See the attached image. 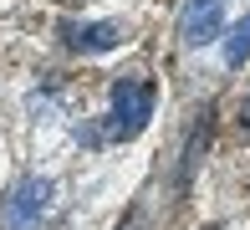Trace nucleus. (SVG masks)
<instances>
[{"mask_svg":"<svg viewBox=\"0 0 250 230\" xmlns=\"http://www.w3.org/2000/svg\"><path fill=\"white\" fill-rule=\"evenodd\" d=\"M153 118V82L148 77H118L112 82V138H138Z\"/></svg>","mask_w":250,"mask_h":230,"instance_id":"obj_1","label":"nucleus"},{"mask_svg":"<svg viewBox=\"0 0 250 230\" xmlns=\"http://www.w3.org/2000/svg\"><path fill=\"white\" fill-rule=\"evenodd\" d=\"M51 210V179L26 174L10 184V194L0 200V230H36Z\"/></svg>","mask_w":250,"mask_h":230,"instance_id":"obj_2","label":"nucleus"},{"mask_svg":"<svg viewBox=\"0 0 250 230\" xmlns=\"http://www.w3.org/2000/svg\"><path fill=\"white\" fill-rule=\"evenodd\" d=\"M220 26H225V0H184V10H179V41L184 46L214 41Z\"/></svg>","mask_w":250,"mask_h":230,"instance_id":"obj_3","label":"nucleus"},{"mask_svg":"<svg viewBox=\"0 0 250 230\" xmlns=\"http://www.w3.org/2000/svg\"><path fill=\"white\" fill-rule=\"evenodd\" d=\"M66 46L82 56H97V51H112V46H123V26H112V21H66Z\"/></svg>","mask_w":250,"mask_h":230,"instance_id":"obj_4","label":"nucleus"},{"mask_svg":"<svg viewBox=\"0 0 250 230\" xmlns=\"http://www.w3.org/2000/svg\"><path fill=\"white\" fill-rule=\"evenodd\" d=\"M225 62H230V67H245L250 62V16L230 26V36H225Z\"/></svg>","mask_w":250,"mask_h":230,"instance_id":"obj_5","label":"nucleus"},{"mask_svg":"<svg viewBox=\"0 0 250 230\" xmlns=\"http://www.w3.org/2000/svg\"><path fill=\"white\" fill-rule=\"evenodd\" d=\"M240 138L250 143V97H245V108H240Z\"/></svg>","mask_w":250,"mask_h":230,"instance_id":"obj_6","label":"nucleus"},{"mask_svg":"<svg viewBox=\"0 0 250 230\" xmlns=\"http://www.w3.org/2000/svg\"><path fill=\"white\" fill-rule=\"evenodd\" d=\"M123 230H138V225H123Z\"/></svg>","mask_w":250,"mask_h":230,"instance_id":"obj_7","label":"nucleus"}]
</instances>
